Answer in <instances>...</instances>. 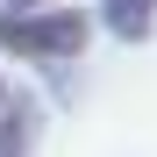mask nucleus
Masks as SVG:
<instances>
[{"label":"nucleus","mask_w":157,"mask_h":157,"mask_svg":"<svg viewBox=\"0 0 157 157\" xmlns=\"http://www.w3.org/2000/svg\"><path fill=\"white\" fill-rule=\"evenodd\" d=\"M7 7H57V0H7Z\"/></svg>","instance_id":"20e7f679"},{"label":"nucleus","mask_w":157,"mask_h":157,"mask_svg":"<svg viewBox=\"0 0 157 157\" xmlns=\"http://www.w3.org/2000/svg\"><path fill=\"white\" fill-rule=\"evenodd\" d=\"M36 143V100H0V157H29Z\"/></svg>","instance_id":"7ed1b4c3"},{"label":"nucleus","mask_w":157,"mask_h":157,"mask_svg":"<svg viewBox=\"0 0 157 157\" xmlns=\"http://www.w3.org/2000/svg\"><path fill=\"white\" fill-rule=\"evenodd\" d=\"M100 21H107L121 43H143L157 29V0H100Z\"/></svg>","instance_id":"f03ea898"},{"label":"nucleus","mask_w":157,"mask_h":157,"mask_svg":"<svg viewBox=\"0 0 157 157\" xmlns=\"http://www.w3.org/2000/svg\"><path fill=\"white\" fill-rule=\"evenodd\" d=\"M0 100H7V78H0Z\"/></svg>","instance_id":"39448f33"},{"label":"nucleus","mask_w":157,"mask_h":157,"mask_svg":"<svg viewBox=\"0 0 157 157\" xmlns=\"http://www.w3.org/2000/svg\"><path fill=\"white\" fill-rule=\"evenodd\" d=\"M86 43H93V21L78 7H0V50L14 57L57 64V57H78Z\"/></svg>","instance_id":"f257e3e1"}]
</instances>
